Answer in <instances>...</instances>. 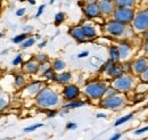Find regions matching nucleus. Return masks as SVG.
Segmentation results:
<instances>
[{
  "label": "nucleus",
  "mask_w": 148,
  "mask_h": 140,
  "mask_svg": "<svg viewBox=\"0 0 148 140\" xmlns=\"http://www.w3.org/2000/svg\"><path fill=\"white\" fill-rule=\"evenodd\" d=\"M106 89H107V87L105 83L95 82V83H89L88 86H86L84 92H86V95H88L89 97H91L93 99H99L105 95Z\"/></svg>",
  "instance_id": "obj_3"
},
{
  "label": "nucleus",
  "mask_w": 148,
  "mask_h": 140,
  "mask_svg": "<svg viewBox=\"0 0 148 140\" xmlns=\"http://www.w3.org/2000/svg\"><path fill=\"white\" fill-rule=\"evenodd\" d=\"M25 13H26V8H19V9L16 10V15H17L18 17L24 16V15H25Z\"/></svg>",
  "instance_id": "obj_36"
},
{
  "label": "nucleus",
  "mask_w": 148,
  "mask_h": 140,
  "mask_svg": "<svg viewBox=\"0 0 148 140\" xmlns=\"http://www.w3.org/2000/svg\"><path fill=\"white\" fill-rule=\"evenodd\" d=\"M147 107H148V104H147Z\"/></svg>",
  "instance_id": "obj_54"
},
{
  "label": "nucleus",
  "mask_w": 148,
  "mask_h": 140,
  "mask_svg": "<svg viewBox=\"0 0 148 140\" xmlns=\"http://www.w3.org/2000/svg\"><path fill=\"white\" fill-rule=\"evenodd\" d=\"M87 3H97L99 0H84Z\"/></svg>",
  "instance_id": "obj_43"
},
{
  "label": "nucleus",
  "mask_w": 148,
  "mask_h": 140,
  "mask_svg": "<svg viewBox=\"0 0 148 140\" xmlns=\"http://www.w3.org/2000/svg\"><path fill=\"white\" fill-rule=\"evenodd\" d=\"M65 21V14L63 13V12H59V13H57L55 15V18H54V22H55V25L56 26H58V25H60L63 22Z\"/></svg>",
  "instance_id": "obj_25"
},
{
  "label": "nucleus",
  "mask_w": 148,
  "mask_h": 140,
  "mask_svg": "<svg viewBox=\"0 0 148 140\" xmlns=\"http://www.w3.org/2000/svg\"><path fill=\"white\" fill-rule=\"evenodd\" d=\"M83 13H84L86 17L89 18V19L99 17V16L101 15L98 3H87V5L83 7Z\"/></svg>",
  "instance_id": "obj_8"
},
{
  "label": "nucleus",
  "mask_w": 148,
  "mask_h": 140,
  "mask_svg": "<svg viewBox=\"0 0 148 140\" xmlns=\"http://www.w3.org/2000/svg\"><path fill=\"white\" fill-rule=\"evenodd\" d=\"M116 93H117V90L114 87L107 88V89H106V92H105L106 96H114V95H116Z\"/></svg>",
  "instance_id": "obj_32"
},
{
  "label": "nucleus",
  "mask_w": 148,
  "mask_h": 140,
  "mask_svg": "<svg viewBox=\"0 0 148 140\" xmlns=\"http://www.w3.org/2000/svg\"><path fill=\"white\" fill-rule=\"evenodd\" d=\"M66 128H67V129H70V130H74V129H76V128H77V125H76V123H67Z\"/></svg>",
  "instance_id": "obj_37"
},
{
  "label": "nucleus",
  "mask_w": 148,
  "mask_h": 140,
  "mask_svg": "<svg viewBox=\"0 0 148 140\" xmlns=\"http://www.w3.org/2000/svg\"><path fill=\"white\" fill-rule=\"evenodd\" d=\"M12 64H13L14 66H17V65H19V64H22V55H17V56L13 59Z\"/></svg>",
  "instance_id": "obj_33"
},
{
  "label": "nucleus",
  "mask_w": 148,
  "mask_h": 140,
  "mask_svg": "<svg viewBox=\"0 0 148 140\" xmlns=\"http://www.w3.org/2000/svg\"><path fill=\"white\" fill-rule=\"evenodd\" d=\"M64 97L66 100H75L80 96V89L76 87L75 84H67L63 90Z\"/></svg>",
  "instance_id": "obj_9"
},
{
  "label": "nucleus",
  "mask_w": 148,
  "mask_h": 140,
  "mask_svg": "<svg viewBox=\"0 0 148 140\" xmlns=\"http://www.w3.org/2000/svg\"><path fill=\"white\" fill-rule=\"evenodd\" d=\"M84 102H81V100H72L71 103L66 104V105L63 106L64 109H73V108H77V107H82L84 106Z\"/></svg>",
  "instance_id": "obj_20"
},
{
  "label": "nucleus",
  "mask_w": 148,
  "mask_h": 140,
  "mask_svg": "<svg viewBox=\"0 0 148 140\" xmlns=\"http://www.w3.org/2000/svg\"><path fill=\"white\" fill-rule=\"evenodd\" d=\"M136 0H114L116 7H131L133 6Z\"/></svg>",
  "instance_id": "obj_21"
},
{
  "label": "nucleus",
  "mask_w": 148,
  "mask_h": 140,
  "mask_svg": "<svg viewBox=\"0 0 148 140\" xmlns=\"http://www.w3.org/2000/svg\"><path fill=\"white\" fill-rule=\"evenodd\" d=\"M117 49H119V53H120V58L125 59L127 57H129L130 51H131V47L128 43H121L117 47Z\"/></svg>",
  "instance_id": "obj_18"
},
{
  "label": "nucleus",
  "mask_w": 148,
  "mask_h": 140,
  "mask_svg": "<svg viewBox=\"0 0 148 140\" xmlns=\"http://www.w3.org/2000/svg\"><path fill=\"white\" fill-rule=\"evenodd\" d=\"M19 1H26V0H19Z\"/></svg>",
  "instance_id": "obj_52"
},
{
  "label": "nucleus",
  "mask_w": 148,
  "mask_h": 140,
  "mask_svg": "<svg viewBox=\"0 0 148 140\" xmlns=\"http://www.w3.org/2000/svg\"><path fill=\"white\" fill-rule=\"evenodd\" d=\"M111 1H114V0H111Z\"/></svg>",
  "instance_id": "obj_53"
},
{
  "label": "nucleus",
  "mask_w": 148,
  "mask_h": 140,
  "mask_svg": "<svg viewBox=\"0 0 148 140\" xmlns=\"http://www.w3.org/2000/svg\"><path fill=\"white\" fill-rule=\"evenodd\" d=\"M54 2H55V0H50V5H53Z\"/></svg>",
  "instance_id": "obj_50"
},
{
  "label": "nucleus",
  "mask_w": 148,
  "mask_h": 140,
  "mask_svg": "<svg viewBox=\"0 0 148 140\" xmlns=\"http://www.w3.org/2000/svg\"><path fill=\"white\" fill-rule=\"evenodd\" d=\"M72 79V75L70 72H64V73H59L58 75H56V80L58 83H62V84H66L71 81Z\"/></svg>",
  "instance_id": "obj_17"
},
{
  "label": "nucleus",
  "mask_w": 148,
  "mask_h": 140,
  "mask_svg": "<svg viewBox=\"0 0 148 140\" xmlns=\"http://www.w3.org/2000/svg\"><path fill=\"white\" fill-rule=\"evenodd\" d=\"M147 64H148L147 59L140 58V59L136 60V62L132 64V70L134 71L136 73H138V74H141V72L147 67Z\"/></svg>",
  "instance_id": "obj_14"
},
{
  "label": "nucleus",
  "mask_w": 148,
  "mask_h": 140,
  "mask_svg": "<svg viewBox=\"0 0 148 140\" xmlns=\"http://www.w3.org/2000/svg\"><path fill=\"white\" fill-rule=\"evenodd\" d=\"M42 125H43L42 123H37V124H33V125H31V126L25 128V129H24V132H32V131L37 130L38 128H41Z\"/></svg>",
  "instance_id": "obj_29"
},
{
  "label": "nucleus",
  "mask_w": 148,
  "mask_h": 140,
  "mask_svg": "<svg viewBox=\"0 0 148 140\" xmlns=\"http://www.w3.org/2000/svg\"><path fill=\"white\" fill-rule=\"evenodd\" d=\"M39 66H40V64L38 63L37 60H32V62H29V63L25 64L24 70L29 74H37L39 72Z\"/></svg>",
  "instance_id": "obj_16"
},
{
  "label": "nucleus",
  "mask_w": 148,
  "mask_h": 140,
  "mask_svg": "<svg viewBox=\"0 0 148 140\" xmlns=\"http://www.w3.org/2000/svg\"><path fill=\"white\" fill-rule=\"evenodd\" d=\"M120 137H121V135H120V133H116V135H114L110 140H119L120 139Z\"/></svg>",
  "instance_id": "obj_42"
},
{
  "label": "nucleus",
  "mask_w": 148,
  "mask_h": 140,
  "mask_svg": "<svg viewBox=\"0 0 148 140\" xmlns=\"http://www.w3.org/2000/svg\"><path fill=\"white\" fill-rule=\"evenodd\" d=\"M81 27H82V30H83V32H84L86 38L92 39V38H95L96 34H97L95 26H93L92 24H90V23H84L83 25H81Z\"/></svg>",
  "instance_id": "obj_15"
},
{
  "label": "nucleus",
  "mask_w": 148,
  "mask_h": 140,
  "mask_svg": "<svg viewBox=\"0 0 148 140\" xmlns=\"http://www.w3.org/2000/svg\"><path fill=\"white\" fill-rule=\"evenodd\" d=\"M46 45H47V41H42V42L39 43V48H43Z\"/></svg>",
  "instance_id": "obj_44"
},
{
  "label": "nucleus",
  "mask_w": 148,
  "mask_h": 140,
  "mask_svg": "<svg viewBox=\"0 0 148 140\" xmlns=\"http://www.w3.org/2000/svg\"><path fill=\"white\" fill-rule=\"evenodd\" d=\"M145 51H146V53H148V42L146 43V46H145Z\"/></svg>",
  "instance_id": "obj_47"
},
{
  "label": "nucleus",
  "mask_w": 148,
  "mask_h": 140,
  "mask_svg": "<svg viewBox=\"0 0 148 140\" xmlns=\"http://www.w3.org/2000/svg\"><path fill=\"white\" fill-rule=\"evenodd\" d=\"M145 39H147L148 40V32H145Z\"/></svg>",
  "instance_id": "obj_48"
},
{
  "label": "nucleus",
  "mask_w": 148,
  "mask_h": 140,
  "mask_svg": "<svg viewBox=\"0 0 148 140\" xmlns=\"http://www.w3.org/2000/svg\"><path fill=\"white\" fill-rule=\"evenodd\" d=\"M110 59H112L114 63H117L121 58H120V53L116 46H112L110 47Z\"/></svg>",
  "instance_id": "obj_19"
},
{
  "label": "nucleus",
  "mask_w": 148,
  "mask_h": 140,
  "mask_svg": "<svg viewBox=\"0 0 148 140\" xmlns=\"http://www.w3.org/2000/svg\"><path fill=\"white\" fill-rule=\"evenodd\" d=\"M40 38H41V36H40V35H39V34L36 35V39H40Z\"/></svg>",
  "instance_id": "obj_49"
},
{
  "label": "nucleus",
  "mask_w": 148,
  "mask_h": 140,
  "mask_svg": "<svg viewBox=\"0 0 148 140\" xmlns=\"http://www.w3.org/2000/svg\"><path fill=\"white\" fill-rule=\"evenodd\" d=\"M45 8H46V5H41L39 8H38V12L37 14H36V17H40L42 14H43V12H45Z\"/></svg>",
  "instance_id": "obj_34"
},
{
  "label": "nucleus",
  "mask_w": 148,
  "mask_h": 140,
  "mask_svg": "<svg viewBox=\"0 0 148 140\" xmlns=\"http://www.w3.org/2000/svg\"><path fill=\"white\" fill-rule=\"evenodd\" d=\"M97 117H106V115L103 113H99V114H97Z\"/></svg>",
  "instance_id": "obj_45"
},
{
  "label": "nucleus",
  "mask_w": 148,
  "mask_h": 140,
  "mask_svg": "<svg viewBox=\"0 0 148 140\" xmlns=\"http://www.w3.org/2000/svg\"><path fill=\"white\" fill-rule=\"evenodd\" d=\"M132 114H128V115H125V116H123V117H121V119H119L116 122H115V126H117V125H121V124H123V123L128 122L130 119H132Z\"/></svg>",
  "instance_id": "obj_28"
},
{
  "label": "nucleus",
  "mask_w": 148,
  "mask_h": 140,
  "mask_svg": "<svg viewBox=\"0 0 148 140\" xmlns=\"http://www.w3.org/2000/svg\"><path fill=\"white\" fill-rule=\"evenodd\" d=\"M2 35H3V34H2V33H1V32H0V38H1V36H2Z\"/></svg>",
  "instance_id": "obj_51"
},
{
  "label": "nucleus",
  "mask_w": 148,
  "mask_h": 140,
  "mask_svg": "<svg viewBox=\"0 0 148 140\" xmlns=\"http://www.w3.org/2000/svg\"><path fill=\"white\" fill-rule=\"evenodd\" d=\"M29 38V33H21V34L16 35V36H14L13 39H12V41L14 42V43H22L23 41H25L26 39Z\"/></svg>",
  "instance_id": "obj_24"
},
{
  "label": "nucleus",
  "mask_w": 148,
  "mask_h": 140,
  "mask_svg": "<svg viewBox=\"0 0 148 140\" xmlns=\"http://www.w3.org/2000/svg\"><path fill=\"white\" fill-rule=\"evenodd\" d=\"M42 89V82L40 81H33L32 83H30L27 87L25 88V92L30 96H34L38 95V92Z\"/></svg>",
  "instance_id": "obj_13"
},
{
  "label": "nucleus",
  "mask_w": 148,
  "mask_h": 140,
  "mask_svg": "<svg viewBox=\"0 0 148 140\" xmlns=\"http://www.w3.org/2000/svg\"><path fill=\"white\" fill-rule=\"evenodd\" d=\"M34 42H36V39H33V38H27L25 41H23L21 45V47L23 48V49H26V48H29V47H31V46H33L34 45Z\"/></svg>",
  "instance_id": "obj_27"
},
{
  "label": "nucleus",
  "mask_w": 148,
  "mask_h": 140,
  "mask_svg": "<svg viewBox=\"0 0 148 140\" xmlns=\"http://www.w3.org/2000/svg\"><path fill=\"white\" fill-rule=\"evenodd\" d=\"M113 17L122 24H128L134 18V10L131 7H116L113 12Z\"/></svg>",
  "instance_id": "obj_2"
},
{
  "label": "nucleus",
  "mask_w": 148,
  "mask_h": 140,
  "mask_svg": "<svg viewBox=\"0 0 148 140\" xmlns=\"http://www.w3.org/2000/svg\"><path fill=\"white\" fill-rule=\"evenodd\" d=\"M106 30L110 34L114 35V36H120L125 31V24H122V23H120L115 19H112L107 23Z\"/></svg>",
  "instance_id": "obj_6"
},
{
  "label": "nucleus",
  "mask_w": 148,
  "mask_h": 140,
  "mask_svg": "<svg viewBox=\"0 0 148 140\" xmlns=\"http://www.w3.org/2000/svg\"><path fill=\"white\" fill-rule=\"evenodd\" d=\"M132 22H133V26L137 30H140V31L148 30V10H143L138 13Z\"/></svg>",
  "instance_id": "obj_5"
},
{
  "label": "nucleus",
  "mask_w": 148,
  "mask_h": 140,
  "mask_svg": "<svg viewBox=\"0 0 148 140\" xmlns=\"http://www.w3.org/2000/svg\"><path fill=\"white\" fill-rule=\"evenodd\" d=\"M141 79L144 81H148V66L141 72Z\"/></svg>",
  "instance_id": "obj_35"
},
{
  "label": "nucleus",
  "mask_w": 148,
  "mask_h": 140,
  "mask_svg": "<svg viewBox=\"0 0 148 140\" xmlns=\"http://www.w3.org/2000/svg\"><path fill=\"white\" fill-rule=\"evenodd\" d=\"M88 55H89V51H83V53L79 54L77 57H79V58H84V57H87Z\"/></svg>",
  "instance_id": "obj_40"
},
{
  "label": "nucleus",
  "mask_w": 148,
  "mask_h": 140,
  "mask_svg": "<svg viewBox=\"0 0 148 140\" xmlns=\"http://www.w3.org/2000/svg\"><path fill=\"white\" fill-rule=\"evenodd\" d=\"M47 59H48V57H47V55H45V54H40V55H38L37 57H36V60H37L39 64L45 63Z\"/></svg>",
  "instance_id": "obj_30"
},
{
  "label": "nucleus",
  "mask_w": 148,
  "mask_h": 140,
  "mask_svg": "<svg viewBox=\"0 0 148 140\" xmlns=\"http://www.w3.org/2000/svg\"><path fill=\"white\" fill-rule=\"evenodd\" d=\"M59 103V96L58 93L50 88H43L41 89L37 95V104L40 107L48 108L56 106Z\"/></svg>",
  "instance_id": "obj_1"
},
{
  "label": "nucleus",
  "mask_w": 148,
  "mask_h": 140,
  "mask_svg": "<svg viewBox=\"0 0 148 140\" xmlns=\"http://www.w3.org/2000/svg\"><path fill=\"white\" fill-rule=\"evenodd\" d=\"M32 30H33V27H32V26L26 25V26L23 29V32H24V33H29V32H30V31H32Z\"/></svg>",
  "instance_id": "obj_38"
},
{
  "label": "nucleus",
  "mask_w": 148,
  "mask_h": 140,
  "mask_svg": "<svg viewBox=\"0 0 148 140\" xmlns=\"http://www.w3.org/2000/svg\"><path fill=\"white\" fill-rule=\"evenodd\" d=\"M131 86H132V79L130 76L121 75V76L115 79L113 87L116 90H120V91H127L131 88Z\"/></svg>",
  "instance_id": "obj_7"
},
{
  "label": "nucleus",
  "mask_w": 148,
  "mask_h": 140,
  "mask_svg": "<svg viewBox=\"0 0 148 140\" xmlns=\"http://www.w3.org/2000/svg\"><path fill=\"white\" fill-rule=\"evenodd\" d=\"M146 131H148V126H145L144 129H140V130H137L136 131V135H140V133H144Z\"/></svg>",
  "instance_id": "obj_39"
},
{
  "label": "nucleus",
  "mask_w": 148,
  "mask_h": 140,
  "mask_svg": "<svg viewBox=\"0 0 148 140\" xmlns=\"http://www.w3.org/2000/svg\"><path fill=\"white\" fill-rule=\"evenodd\" d=\"M30 5H36V0H29Z\"/></svg>",
  "instance_id": "obj_46"
},
{
  "label": "nucleus",
  "mask_w": 148,
  "mask_h": 140,
  "mask_svg": "<svg viewBox=\"0 0 148 140\" xmlns=\"http://www.w3.org/2000/svg\"><path fill=\"white\" fill-rule=\"evenodd\" d=\"M69 33L71 34V36H72L73 39H75V40H76V41H79V42H83V41L87 39L81 26H75V27H72V29L69 31Z\"/></svg>",
  "instance_id": "obj_11"
},
{
  "label": "nucleus",
  "mask_w": 148,
  "mask_h": 140,
  "mask_svg": "<svg viewBox=\"0 0 148 140\" xmlns=\"http://www.w3.org/2000/svg\"><path fill=\"white\" fill-rule=\"evenodd\" d=\"M14 82H15V87L16 88L23 87V86L25 84V78H24L23 75H21V74H19V75H16Z\"/></svg>",
  "instance_id": "obj_26"
},
{
  "label": "nucleus",
  "mask_w": 148,
  "mask_h": 140,
  "mask_svg": "<svg viewBox=\"0 0 148 140\" xmlns=\"http://www.w3.org/2000/svg\"><path fill=\"white\" fill-rule=\"evenodd\" d=\"M8 106V99L5 97H0V110L5 109Z\"/></svg>",
  "instance_id": "obj_31"
},
{
  "label": "nucleus",
  "mask_w": 148,
  "mask_h": 140,
  "mask_svg": "<svg viewBox=\"0 0 148 140\" xmlns=\"http://www.w3.org/2000/svg\"><path fill=\"white\" fill-rule=\"evenodd\" d=\"M65 67H66V64L62 59H56L55 62H54V64H53V70L55 71V72L56 71H63Z\"/></svg>",
  "instance_id": "obj_22"
},
{
  "label": "nucleus",
  "mask_w": 148,
  "mask_h": 140,
  "mask_svg": "<svg viewBox=\"0 0 148 140\" xmlns=\"http://www.w3.org/2000/svg\"><path fill=\"white\" fill-rule=\"evenodd\" d=\"M56 114H57V112H55V110H51V112H49V113L47 114V116L50 119V117H54Z\"/></svg>",
  "instance_id": "obj_41"
},
{
  "label": "nucleus",
  "mask_w": 148,
  "mask_h": 140,
  "mask_svg": "<svg viewBox=\"0 0 148 140\" xmlns=\"http://www.w3.org/2000/svg\"><path fill=\"white\" fill-rule=\"evenodd\" d=\"M123 103H124L123 97L117 96V93H116L114 96H106V98H104L101 100L100 106L104 108H108V109H116L123 105Z\"/></svg>",
  "instance_id": "obj_4"
},
{
  "label": "nucleus",
  "mask_w": 148,
  "mask_h": 140,
  "mask_svg": "<svg viewBox=\"0 0 148 140\" xmlns=\"http://www.w3.org/2000/svg\"><path fill=\"white\" fill-rule=\"evenodd\" d=\"M42 76H43L45 79H47V80H53V81L56 80V73L53 69H48L47 71H45V72L42 73Z\"/></svg>",
  "instance_id": "obj_23"
},
{
  "label": "nucleus",
  "mask_w": 148,
  "mask_h": 140,
  "mask_svg": "<svg viewBox=\"0 0 148 140\" xmlns=\"http://www.w3.org/2000/svg\"><path fill=\"white\" fill-rule=\"evenodd\" d=\"M112 78H114V79H116V78H119V76H121V75H123V70H122V66H120V65H117L116 63H113L111 66L107 69V70L105 71Z\"/></svg>",
  "instance_id": "obj_12"
},
{
  "label": "nucleus",
  "mask_w": 148,
  "mask_h": 140,
  "mask_svg": "<svg viewBox=\"0 0 148 140\" xmlns=\"http://www.w3.org/2000/svg\"><path fill=\"white\" fill-rule=\"evenodd\" d=\"M97 3L103 15H111L115 9V3L114 1H111V0H99Z\"/></svg>",
  "instance_id": "obj_10"
}]
</instances>
